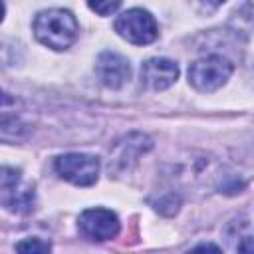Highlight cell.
<instances>
[{
  "mask_svg": "<svg viewBox=\"0 0 254 254\" xmlns=\"http://www.w3.org/2000/svg\"><path fill=\"white\" fill-rule=\"evenodd\" d=\"M232 73V64L222 56H206L189 67V81L198 91H214L226 83Z\"/></svg>",
  "mask_w": 254,
  "mask_h": 254,
  "instance_id": "3957f363",
  "label": "cell"
},
{
  "mask_svg": "<svg viewBox=\"0 0 254 254\" xmlns=\"http://www.w3.org/2000/svg\"><path fill=\"white\" fill-rule=\"evenodd\" d=\"M115 32L135 46H147L157 40L159 28L155 18L143 8H131L115 20Z\"/></svg>",
  "mask_w": 254,
  "mask_h": 254,
  "instance_id": "7a4b0ae2",
  "label": "cell"
},
{
  "mask_svg": "<svg viewBox=\"0 0 254 254\" xmlns=\"http://www.w3.org/2000/svg\"><path fill=\"white\" fill-rule=\"evenodd\" d=\"M56 171L62 179L77 187H89L97 181L99 161L85 153H65L56 159Z\"/></svg>",
  "mask_w": 254,
  "mask_h": 254,
  "instance_id": "277c9868",
  "label": "cell"
},
{
  "mask_svg": "<svg viewBox=\"0 0 254 254\" xmlns=\"http://www.w3.org/2000/svg\"><path fill=\"white\" fill-rule=\"evenodd\" d=\"M79 230L89 240H111L119 234V218L107 208H87L79 216Z\"/></svg>",
  "mask_w": 254,
  "mask_h": 254,
  "instance_id": "5b68a950",
  "label": "cell"
},
{
  "mask_svg": "<svg viewBox=\"0 0 254 254\" xmlns=\"http://www.w3.org/2000/svg\"><path fill=\"white\" fill-rule=\"evenodd\" d=\"M79 26L75 16L69 10L52 8L44 10L34 20V34L40 44L52 50H65L77 38Z\"/></svg>",
  "mask_w": 254,
  "mask_h": 254,
  "instance_id": "6da1fadb",
  "label": "cell"
},
{
  "mask_svg": "<svg viewBox=\"0 0 254 254\" xmlns=\"http://www.w3.org/2000/svg\"><path fill=\"white\" fill-rule=\"evenodd\" d=\"M4 12H6V8H4V2L0 0V22H2V18H4Z\"/></svg>",
  "mask_w": 254,
  "mask_h": 254,
  "instance_id": "e0dca14e",
  "label": "cell"
},
{
  "mask_svg": "<svg viewBox=\"0 0 254 254\" xmlns=\"http://www.w3.org/2000/svg\"><path fill=\"white\" fill-rule=\"evenodd\" d=\"M95 73H97L99 81L105 87L119 89L127 83V79L131 75V67H129V62L123 56H119L115 52H103L97 58Z\"/></svg>",
  "mask_w": 254,
  "mask_h": 254,
  "instance_id": "52a82bcc",
  "label": "cell"
},
{
  "mask_svg": "<svg viewBox=\"0 0 254 254\" xmlns=\"http://www.w3.org/2000/svg\"><path fill=\"white\" fill-rule=\"evenodd\" d=\"M26 135V129L22 123L14 119H0V141H18Z\"/></svg>",
  "mask_w": 254,
  "mask_h": 254,
  "instance_id": "30bf717a",
  "label": "cell"
},
{
  "mask_svg": "<svg viewBox=\"0 0 254 254\" xmlns=\"http://www.w3.org/2000/svg\"><path fill=\"white\" fill-rule=\"evenodd\" d=\"M20 183V171L12 167H0V190H8Z\"/></svg>",
  "mask_w": 254,
  "mask_h": 254,
  "instance_id": "8fae6325",
  "label": "cell"
},
{
  "mask_svg": "<svg viewBox=\"0 0 254 254\" xmlns=\"http://www.w3.org/2000/svg\"><path fill=\"white\" fill-rule=\"evenodd\" d=\"M4 206L12 212H18V214H26L34 208V189L30 185H14L12 189L4 190Z\"/></svg>",
  "mask_w": 254,
  "mask_h": 254,
  "instance_id": "9c48e42d",
  "label": "cell"
},
{
  "mask_svg": "<svg viewBox=\"0 0 254 254\" xmlns=\"http://www.w3.org/2000/svg\"><path fill=\"white\" fill-rule=\"evenodd\" d=\"M87 4L99 16H107V14H113L119 8L121 0H87Z\"/></svg>",
  "mask_w": 254,
  "mask_h": 254,
  "instance_id": "7c38bea8",
  "label": "cell"
},
{
  "mask_svg": "<svg viewBox=\"0 0 254 254\" xmlns=\"http://www.w3.org/2000/svg\"><path fill=\"white\" fill-rule=\"evenodd\" d=\"M12 103H14V99H12L8 93L0 91V107H2V105H12Z\"/></svg>",
  "mask_w": 254,
  "mask_h": 254,
  "instance_id": "9a60e30c",
  "label": "cell"
},
{
  "mask_svg": "<svg viewBox=\"0 0 254 254\" xmlns=\"http://www.w3.org/2000/svg\"><path fill=\"white\" fill-rule=\"evenodd\" d=\"M194 250H216V252H218V248L212 246V244H200V246H196Z\"/></svg>",
  "mask_w": 254,
  "mask_h": 254,
  "instance_id": "2e32d148",
  "label": "cell"
},
{
  "mask_svg": "<svg viewBox=\"0 0 254 254\" xmlns=\"http://www.w3.org/2000/svg\"><path fill=\"white\" fill-rule=\"evenodd\" d=\"M226 0H196V4H198V8L202 10V12H210V10H216L220 4H224Z\"/></svg>",
  "mask_w": 254,
  "mask_h": 254,
  "instance_id": "5bb4252c",
  "label": "cell"
},
{
  "mask_svg": "<svg viewBox=\"0 0 254 254\" xmlns=\"http://www.w3.org/2000/svg\"><path fill=\"white\" fill-rule=\"evenodd\" d=\"M16 250L20 252H48L50 250V244L48 242H42L38 238H30V240H24V242H18L16 244Z\"/></svg>",
  "mask_w": 254,
  "mask_h": 254,
  "instance_id": "4fadbf2b",
  "label": "cell"
},
{
  "mask_svg": "<svg viewBox=\"0 0 254 254\" xmlns=\"http://www.w3.org/2000/svg\"><path fill=\"white\" fill-rule=\"evenodd\" d=\"M153 147L151 139L147 135L141 133H131L127 137H123L121 141H117V145L111 151V159H109V173H123L125 169H129L139 155L147 153Z\"/></svg>",
  "mask_w": 254,
  "mask_h": 254,
  "instance_id": "8992f818",
  "label": "cell"
},
{
  "mask_svg": "<svg viewBox=\"0 0 254 254\" xmlns=\"http://www.w3.org/2000/svg\"><path fill=\"white\" fill-rule=\"evenodd\" d=\"M179 77V65L167 58H151L141 65V79L149 89L161 91L171 87Z\"/></svg>",
  "mask_w": 254,
  "mask_h": 254,
  "instance_id": "ba28073f",
  "label": "cell"
}]
</instances>
